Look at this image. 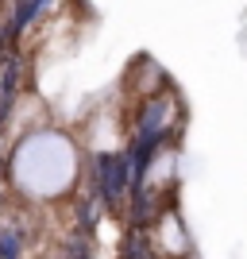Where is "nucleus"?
Returning <instances> with one entry per match:
<instances>
[{"label":"nucleus","mask_w":247,"mask_h":259,"mask_svg":"<svg viewBox=\"0 0 247 259\" xmlns=\"http://www.w3.org/2000/svg\"><path fill=\"white\" fill-rule=\"evenodd\" d=\"M74 174V151L70 143L58 140V136H39L20 151L16 159V178H20L27 190L35 194H51V190H62Z\"/></svg>","instance_id":"f257e3e1"}]
</instances>
